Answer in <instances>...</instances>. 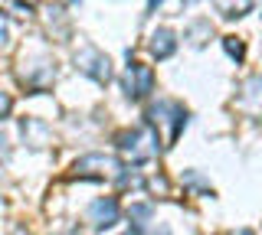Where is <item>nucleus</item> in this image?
Masks as SVG:
<instances>
[{"label": "nucleus", "instance_id": "nucleus-2", "mask_svg": "<svg viewBox=\"0 0 262 235\" xmlns=\"http://www.w3.org/2000/svg\"><path fill=\"white\" fill-rule=\"evenodd\" d=\"M76 69L82 72V75H89L92 82H98V85H105L112 79L108 56H105L102 49H95V46H82V49L76 53Z\"/></svg>", "mask_w": 262, "mask_h": 235}, {"label": "nucleus", "instance_id": "nucleus-10", "mask_svg": "<svg viewBox=\"0 0 262 235\" xmlns=\"http://www.w3.org/2000/svg\"><path fill=\"white\" fill-rule=\"evenodd\" d=\"M203 36H210V23H207V20H196L193 27L187 30V39H193V46H200Z\"/></svg>", "mask_w": 262, "mask_h": 235}, {"label": "nucleus", "instance_id": "nucleus-5", "mask_svg": "<svg viewBox=\"0 0 262 235\" xmlns=\"http://www.w3.org/2000/svg\"><path fill=\"white\" fill-rule=\"evenodd\" d=\"M151 118L158 121V124L170 121V134H167V137H170V144H174L177 137H180V131H184V124H187V111L180 108L177 101H158V105L151 108Z\"/></svg>", "mask_w": 262, "mask_h": 235}, {"label": "nucleus", "instance_id": "nucleus-8", "mask_svg": "<svg viewBox=\"0 0 262 235\" xmlns=\"http://www.w3.org/2000/svg\"><path fill=\"white\" fill-rule=\"evenodd\" d=\"M23 137H27V144H33V147H43L49 141V127L39 118H27L23 121Z\"/></svg>", "mask_w": 262, "mask_h": 235}, {"label": "nucleus", "instance_id": "nucleus-15", "mask_svg": "<svg viewBox=\"0 0 262 235\" xmlns=\"http://www.w3.org/2000/svg\"><path fill=\"white\" fill-rule=\"evenodd\" d=\"M180 4H184V7H193V4H200V0H180Z\"/></svg>", "mask_w": 262, "mask_h": 235}, {"label": "nucleus", "instance_id": "nucleus-12", "mask_svg": "<svg viewBox=\"0 0 262 235\" xmlns=\"http://www.w3.org/2000/svg\"><path fill=\"white\" fill-rule=\"evenodd\" d=\"M243 92H246V98L259 101V98H262V79H259V75H256V79H249V82L243 85Z\"/></svg>", "mask_w": 262, "mask_h": 235}, {"label": "nucleus", "instance_id": "nucleus-1", "mask_svg": "<svg viewBox=\"0 0 262 235\" xmlns=\"http://www.w3.org/2000/svg\"><path fill=\"white\" fill-rule=\"evenodd\" d=\"M118 150L125 153L131 164H147L161 153V137L154 134V127H131V131H121L115 137Z\"/></svg>", "mask_w": 262, "mask_h": 235}, {"label": "nucleus", "instance_id": "nucleus-11", "mask_svg": "<svg viewBox=\"0 0 262 235\" xmlns=\"http://www.w3.org/2000/svg\"><path fill=\"white\" fill-rule=\"evenodd\" d=\"M223 49H226L229 56H233L236 62H239L243 56H246V46H243V39H236V36H223Z\"/></svg>", "mask_w": 262, "mask_h": 235}, {"label": "nucleus", "instance_id": "nucleus-3", "mask_svg": "<svg viewBox=\"0 0 262 235\" xmlns=\"http://www.w3.org/2000/svg\"><path fill=\"white\" fill-rule=\"evenodd\" d=\"M76 173L102 180V176H118L121 164H118V157H112V153H85V157L76 160Z\"/></svg>", "mask_w": 262, "mask_h": 235}, {"label": "nucleus", "instance_id": "nucleus-6", "mask_svg": "<svg viewBox=\"0 0 262 235\" xmlns=\"http://www.w3.org/2000/svg\"><path fill=\"white\" fill-rule=\"evenodd\" d=\"M118 216H121V206H118L115 196H102L89 206V222H92L95 229H108V225L118 222Z\"/></svg>", "mask_w": 262, "mask_h": 235}, {"label": "nucleus", "instance_id": "nucleus-14", "mask_svg": "<svg viewBox=\"0 0 262 235\" xmlns=\"http://www.w3.org/2000/svg\"><path fill=\"white\" fill-rule=\"evenodd\" d=\"M10 108H13V101H10V95H7V92H0V121H4L7 115H10Z\"/></svg>", "mask_w": 262, "mask_h": 235}, {"label": "nucleus", "instance_id": "nucleus-7", "mask_svg": "<svg viewBox=\"0 0 262 235\" xmlns=\"http://www.w3.org/2000/svg\"><path fill=\"white\" fill-rule=\"evenodd\" d=\"M174 49H177V36L170 33L167 27H161L158 33L151 36V56H154V59H170Z\"/></svg>", "mask_w": 262, "mask_h": 235}, {"label": "nucleus", "instance_id": "nucleus-16", "mask_svg": "<svg viewBox=\"0 0 262 235\" xmlns=\"http://www.w3.org/2000/svg\"><path fill=\"white\" fill-rule=\"evenodd\" d=\"M125 235H138V232H125Z\"/></svg>", "mask_w": 262, "mask_h": 235}, {"label": "nucleus", "instance_id": "nucleus-4", "mask_svg": "<svg viewBox=\"0 0 262 235\" xmlns=\"http://www.w3.org/2000/svg\"><path fill=\"white\" fill-rule=\"evenodd\" d=\"M125 92L128 98H147L154 92V72L151 66H141V62H131L125 69Z\"/></svg>", "mask_w": 262, "mask_h": 235}, {"label": "nucleus", "instance_id": "nucleus-9", "mask_svg": "<svg viewBox=\"0 0 262 235\" xmlns=\"http://www.w3.org/2000/svg\"><path fill=\"white\" fill-rule=\"evenodd\" d=\"M213 4H216V10L223 13L226 20H233V17H243V13H249L252 0H213Z\"/></svg>", "mask_w": 262, "mask_h": 235}, {"label": "nucleus", "instance_id": "nucleus-13", "mask_svg": "<svg viewBox=\"0 0 262 235\" xmlns=\"http://www.w3.org/2000/svg\"><path fill=\"white\" fill-rule=\"evenodd\" d=\"M7 36H10V17L0 10V43H7Z\"/></svg>", "mask_w": 262, "mask_h": 235}]
</instances>
